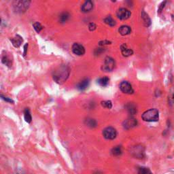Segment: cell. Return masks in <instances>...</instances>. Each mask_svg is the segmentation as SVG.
Here are the masks:
<instances>
[{
  "mask_svg": "<svg viewBox=\"0 0 174 174\" xmlns=\"http://www.w3.org/2000/svg\"><path fill=\"white\" fill-rule=\"evenodd\" d=\"M70 73L69 67L65 65H61L56 68L53 72V78L56 82L63 84L69 77Z\"/></svg>",
  "mask_w": 174,
  "mask_h": 174,
  "instance_id": "6da1fadb",
  "label": "cell"
},
{
  "mask_svg": "<svg viewBox=\"0 0 174 174\" xmlns=\"http://www.w3.org/2000/svg\"><path fill=\"white\" fill-rule=\"evenodd\" d=\"M142 118L146 122H156L159 119V111L155 108L150 109L143 113Z\"/></svg>",
  "mask_w": 174,
  "mask_h": 174,
  "instance_id": "7a4b0ae2",
  "label": "cell"
},
{
  "mask_svg": "<svg viewBox=\"0 0 174 174\" xmlns=\"http://www.w3.org/2000/svg\"><path fill=\"white\" fill-rule=\"evenodd\" d=\"M29 1H16L14 2L13 7L14 11L18 13H22L28 9L29 6Z\"/></svg>",
  "mask_w": 174,
  "mask_h": 174,
  "instance_id": "3957f363",
  "label": "cell"
},
{
  "mask_svg": "<svg viewBox=\"0 0 174 174\" xmlns=\"http://www.w3.org/2000/svg\"><path fill=\"white\" fill-rule=\"evenodd\" d=\"M144 148L142 146H140V145L133 146L130 151V154L133 156L136 157V158H142L144 156Z\"/></svg>",
  "mask_w": 174,
  "mask_h": 174,
  "instance_id": "277c9868",
  "label": "cell"
},
{
  "mask_svg": "<svg viewBox=\"0 0 174 174\" xmlns=\"http://www.w3.org/2000/svg\"><path fill=\"white\" fill-rule=\"evenodd\" d=\"M115 61L112 58L107 57L105 58L102 69L105 72H112L115 68Z\"/></svg>",
  "mask_w": 174,
  "mask_h": 174,
  "instance_id": "5b68a950",
  "label": "cell"
},
{
  "mask_svg": "<svg viewBox=\"0 0 174 174\" xmlns=\"http://www.w3.org/2000/svg\"><path fill=\"white\" fill-rule=\"evenodd\" d=\"M103 135L105 139L112 140L116 138L117 132H116V130L114 128L109 127L105 128V129L103 130Z\"/></svg>",
  "mask_w": 174,
  "mask_h": 174,
  "instance_id": "8992f818",
  "label": "cell"
},
{
  "mask_svg": "<svg viewBox=\"0 0 174 174\" xmlns=\"http://www.w3.org/2000/svg\"><path fill=\"white\" fill-rule=\"evenodd\" d=\"M120 88H121L122 92L126 93V94L130 95L134 93V91L132 88L131 84L127 81L122 82L121 84H120Z\"/></svg>",
  "mask_w": 174,
  "mask_h": 174,
  "instance_id": "52a82bcc",
  "label": "cell"
},
{
  "mask_svg": "<svg viewBox=\"0 0 174 174\" xmlns=\"http://www.w3.org/2000/svg\"><path fill=\"white\" fill-rule=\"evenodd\" d=\"M117 16L119 19L121 20H126L128 19L130 16V12L129 10L126 9L125 8H122L119 9V10L117 11Z\"/></svg>",
  "mask_w": 174,
  "mask_h": 174,
  "instance_id": "ba28073f",
  "label": "cell"
},
{
  "mask_svg": "<svg viewBox=\"0 0 174 174\" xmlns=\"http://www.w3.org/2000/svg\"><path fill=\"white\" fill-rule=\"evenodd\" d=\"M72 51H73V53L75 55L78 56H81L85 53V48L80 44L75 43L72 46Z\"/></svg>",
  "mask_w": 174,
  "mask_h": 174,
  "instance_id": "9c48e42d",
  "label": "cell"
},
{
  "mask_svg": "<svg viewBox=\"0 0 174 174\" xmlns=\"http://www.w3.org/2000/svg\"><path fill=\"white\" fill-rule=\"evenodd\" d=\"M137 123H138V122H137L136 119H133V118H129V119L124 121L123 127L126 129H129L136 126Z\"/></svg>",
  "mask_w": 174,
  "mask_h": 174,
  "instance_id": "30bf717a",
  "label": "cell"
},
{
  "mask_svg": "<svg viewBox=\"0 0 174 174\" xmlns=\"http://www.w3.org/2000/svg\"><path fill=\"white\" fill-rule=\"evenodd\" d=\"M93 8V2L91 1H86L82 6V11L83 12H88Z\"/></svg>",
  "mask_w": 174,
  "mask_h": 174,
  "instance_id": "8fae6325",
  "label": "cell"
},
{
  "mask_svg": "<svg viewBox=\"0 0 174 174\" xmlns=\"http://www.w3.org/2000/svg\"><path fill=\"white\" fill-rule=\"evenodd\" d=\"M10 41H11L12 43V45H13L14 47L18 48L20 47V45H21L23 40H22V37H20V36L17 35V36H16L14 38H10Z\"/></svg>",
  "mask_w": 174,
  "mask_h": 174,
  "instance_id": "7c38bea8",
  "label": "cell"
},
{
  "mask_svg": "<svg viewBox=\"0 0 174 174\" xmlns=\"http://www.w3.org/2000/svg\"><path fill=\"white\" fill-rule=\"evenodd\" d=\"M121 48L122 54H123L124 57H129V56L132 55L133 53V52L131 49L128 48L125 44H124L121 46Z\"/></svg>",
  "mask_w": 174,
  "mask_h": 174,
  "instance_id": "4fadbf2b",
  "label": "cell"
},
{
  "mask_svg": "<svg viewBox=\"0 0 174 174\" xmlns=\"http://www.w3.org/2000/svg\"><path fill=\"white\" fill-rule=\"evenodd\" d=\"M89 82H89L88 79H84L83 80H82V81L80 82L77 86V88H78V90L80 91L86 90L89 86Z\"/></svg>",
  "mask_w": 174,
  "mask_h": 174,
  "instance_id": "5bb4252c",
  "label": "cell"
},
{
  "mask_svg": "<svg viewBox=\"0 0 174 174\" xmlns=\"http://www.w3.org/2000/svg\"><path fill=\"white\" fill-rule=\"evenodd\" d=\"M119 32L122 36H127V35L130 34V33L131 32V29L129 26L123 25L119 28Z\"/></svg>",
  "mask_w": 174,
  "mask_h": 174,
  "instance_id": "9a60e30c",
  "label": "cell"
},
{
  "mask_svg": "<svg viewBox=\"0 0 174 174\" xmlns=\"http://www.w3.org/2000/svg\"><path fill=\"white\" fill-rule=\"evenodd\" d=\"M109 82V79L107 77L101 78L97 80V83L99 84V85H100L101 86H103V87L107 86L108 85Z\"/></svg>",
  "mask_w": 174,
  "mask_h": 174,
  "instance_id": "2e32d148",
  "label": "cell"
},
{
  "mask_svg": "<svg viewBox=\"0 0 174 174\" xmlns=\"http://www.w3.org/2000/svg\"><path fill=\"white\" fill-rule=\"evenodd\" d=\"M142 17L143 18V20H144V23H145V25L148 27L149 25H150L151 24V20L150 17H149L148 14H147L146 12L143 11L142 13Z\"/></svg>",
  "mask_w": 174,
  "mask_h": 174,
  "instance_id": "e0dca14e",
  "label": "cell"
},
{
  "mask_svg": "<svg viewBox=\"0 0 174 174\" xmlns=\"http://www.w3.org/2000/svg\"><path fill=\"white\" fill-rule=\"evenodd\" d=\"M24 117H25V121L27 122V123H30L31 122H32V115H31L29 109L28 108H26L25 109Z\"/></svg>",
  "mask_w": 174,
  "mask_h": 174,
  "instance_id": "ac0fdd59",
  "label": "cell"
},
{
  "mask_svg": "<svg viewBox=\"0 0 174 174\" xmlns=\"http://www.w3.org/2000/svg\"><path fill=\"white\" fill-rule=\"evenodd\" d=\"M112 154L114 156H120L122 154V148L121 146H116L115 148H114L112 150Z\"/></svg>",
  "mask_w": 174,
  "mask_h": 174,
  "instance_id": "d6986e66",
  "label": "cell"
},
{
  "mask_svg": "<svg viewBox=\"0 0 174 174\" xmlns=\"http://www.w3.org/2000/svg\"><path fill=\"white\" fill-rule=\"evenodd\" d=\"M69 14H68L67 12H63V13H62L59 16L60 22H62V23L65 22L68 19H69Z\"/></svg>",
  "mask_w": 174,
  "mask_h": 174,
  "instance_id": "ffe728a7",
  "label": "cell"
},
{
  "mask_svg": "<svg viewBox=\"0 0 174 174\" xmlns=\"http://www.w3.org/2000/svg\"><path fill=\"white\" fill-rule=\"evenodd\" d=\"M104 22L109 26L113 27V26L116 25V21L113 19L112 18V16H107V17L105 18L104 19Z\"/></svg>",
  "mask_w": 174,
  "mask_h": 174,
  "instance_id": "44dd1931",
  "label": "cell"
},
{
  "mask_svg": "<svg viewBox=\"0 0 174 174\" xmlns=\"http://www.w3.org/2000/svg\"><path fill=\"white\" fill-rule=\"evenodd\" d=\"M2 63L5 64L6 65L8 66V67H10V65H12L11 61H10V58L7 55H3V57H2Z\"/></svg>",
  "mask_w": 174,
  "mask_h": 174,
  "instance_id": "7402d4cb",
  "label": "cell"
},
{
  "mask_svg": "<svg viewBox=\"0 0 174 174\" xmlns=\"http://www.w3.org/2000/svg\"><path fill=\"white\" fill-rule=\"evenodd\" d=\"M138 174H152V173L147 167H141L139 169Z\"/></svg>",
  "mask_w": 174,
  "mask_h": 174,
  "instance_id": "603a6c76",
  "label": "cell"
},
{
  "mask_svg": "<svg viewBox=\"0 0 174 174\" xmlns=\"http://www.w3.org/2000/svg\"><path fill=\"white\" fill-rule=\"evenodd\" d=\"M127 110L129 111V112L131 114H134L137 112V109L135 107V105L131 104V103H129V104L127 105Z\"/></svg>",
  "mask_w": 174,
  "mask_h": 174,
  "instance_id": "cb8c5ba5",
  "label": "cell"
},
{
  "mask_svg": "<svg viewBox=\"0 0 174 174\" xmlns=\"http://www.w3.org/2000/svg\"><path fill=\"white\" fill-rule=\"evenodd\" d=\"M33 26H34L35 30H36L38 33H40L43 29V27L42 26V25L38 22H34V25H33Z\"/></svg>",
  "mask_w": 174,
  "mask_h": 174,
  "instance_id": "d4e9b609",
  "label": "cell"
},
{
  "mask_svg": "<svg viewBox=\"0 0 174 174\" xmlns=\"http://www.w3.org/2000/svg\"><path fill=\"white\" fill-rule=\"evenodd\" d=\"M101 105H102L103 107L108 109H111L112 107V103L110 101H102V102H101Z\"/></svg>",
  "mask_w": 174,
  "mask_h": 174,
  "instance_id": "484cf974",
  "label": "cell"
},
{
  "mask_svg": "<svg viewBox=\"0 0 174 174\" xmlns=\"http://www.w3.org/2000/svg\"><path fill=\"white\" fill-rule=\"evenodd\" d=\"M86 124H87V125L89 126V127H94L97 125L96 122H95V120H93V119H88V120H87Z\"/></svg>",
  "mask_w": 174,
  "mask_h": 174,
  "instance_id": "4316f807",
  "label": "cell"
},
{
  "mask_svg": "<svg viewBox=\"0 0 174 174\" xmlns=\"http://www.w3.org/2000/svg\"><path fill=\"white\" fill-rule=\"evenodd\" d=\"M165 4H166V1H164V2H163V3L161 4L160 6H159V10H158V12H159V14H160L161 12L163 11V8H164L165 6Z\"/></svg>",
  "mask_w": 174,
  "mask_h": 174,
  "instance_id": "83f0119b",
  "label": "cell"
},
{
  "mask_svg": "<svg viewBox=\"0 0 174 174\" xmlns=\"http://www.w3.org/2000/svg\"><path fill=\"white\" fill-rule=\"evenodd\" d=\"M88 28H89V30L91 31V32H92V31H94L95 29H96V25L93 23V22H91V23H90V25H89Z\"/></svg>",
  "mask_w": 174,
  "mask_h": 174,
  "instance_id": "f1b7e54d",
  "label": "cell"
},
{
  "mask_svg": "<svg viewBox=\"0 0 174 174\" xmlns=\"http://www.w3.org/2000/svg\"><path fill=\"white\" fill-rule=\"evenodd\" d=\"M1 97H2V99H3L4 100H5L6 101H7V102L12 103H14V101H12V99H10V98H8V97H4L3 95H1Z\"/></svg>",
  "mask_w": 174,
  "mask_h": 174,
  "instance_id": "f546056e",
  "label": "cell"
},
{
  "mask_svg": "<svg viewBox=\"0 0 174 174\" xmlns=\"http://www.w3.org/2000/svg\"><path fill=\"white\" fill-rule=\"evenodd\" d=\"M28 47V44H26L25 45V46H24V49H25V51H24V56H25L26 55V53H27V48Z\"/></svg>",
  "mask_w": 174,
  "mask_h": 174,
  "instance_id": "4dcf8cb0",
  "label": "cell"
},
{
  "mask_svg": "<svg viewBox=\"0 0 174 174\" xmlns=\"http://www.w3.org/2000/svg\"><path fill=\"white\" fill-rule=\"evenodd\" d=\"M95 174H101V173H99V172H97V173H95Z\"/></svg>",
  "mask_w": 174,
  "mask_h": 174,
  "instance_id": "1f68e13d",
  "label": "cell"
},
{
  "mask_svg": "<svg viewBox=\"0 0 174 174\" xmlns=\"http://www.w3.org/2000/svg\"><path fill=\"white\" fill-rule=\"evenodd\" d=\"M172 18H173V20H174V16H172Z\"/></svg>",
  "mask_w": 174,
  "mask_h": 174,
  "instance_id": "d6a6232c",
  "label": "cell"
}]
</instances>
